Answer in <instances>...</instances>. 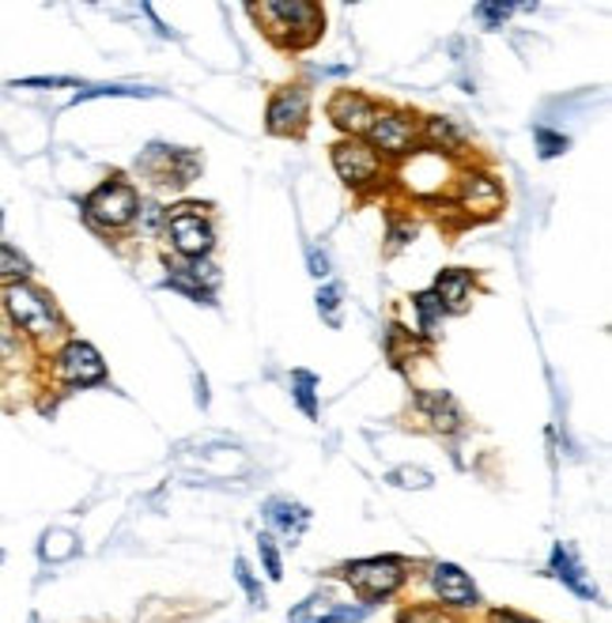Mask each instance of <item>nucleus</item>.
<instances>
[{"label": "nucleus", "mask_w": 612, "mask_h": 623, "mask_svg": "<svg viewBox=\"0 0 612 623\" xmlns=\"http://www.w3.org/2000/svg\"><path fill=\"white\" fill-rule=\"evenodd\" d=\"M428 473L423 469H397L394 473V484H416V487H428Z\"/></svg>", "instance_id": "26"}, {"label": "nucleus", "mask_w": 612, "mask_h": 623, "mask_svg": "<svg viewBox=\"0 0 612 623\" xmlns=\"http://www.w3.org/2000/svg\"><path fill=\"white\" fill-rule=\"evenodd\" d=\"M307 121V92L303 87H288L269 103V129L272 132H291L303 129Z\"/></svg>", "instance_id": "9"}, {"label": "nucleus", "mask_w": 612, "mask_h": 623, "mask_svg": "<svg viewBox=\"0 0 612 623\" xmlns=\"http://www.w3.org/2000/svg\"><path fill=\"white\" fill-rule=\"evenodd\" d=\"M4 307L8 314H12V322L34 336H46L57 329V310L50 307V299L42 296V291L26 288V283H12V288L4 291Z\"/></svg>", "instance_id": "2"}, {"label": "nucleus", "mask_w": 612, "mask_h": 623, "mask_svg": "<svg viewBox=\"0 0 612 623\" xmlns=\"http://www.w3.org/2000/svg\"><path fill=\"white\" fill-rule=\"evenodd\" d=\"M291 386H296V400H299V408L314 420L318 416V400H314V386H318V378L310 370H296L291 374Z\"/></svg>", "instance_id": "17"}, {"label": "nucleus", "mask_w": 612, "mask_h": 623, "mask_svg": "<svg viewBox=\"0 0 612 623\" xmlns=\"http://www.w3.org/2000/svg\"><path fill=\"white\" fill-rule=\"evenodd\" d=\"M548 571H552L560 582L567 586L571 593H579L582 601H598V590L590 586L587 571H582V563L575 559V551H567L563 545L552 548V559H548Z\"/></svg>", "instance_id": "10"}, {"label": "nucleus", "mask_w": 612, "mask_h": 623, "mask_svg": "<svg viewBox=\"0 0 612 623\" xmlns=\"http://www.w3.org/2000/svg\"><path fill=\"white\" fill-rule=\"evenodd\" d=\"M431 582H434V593H439L447 604H458V609H469V604H481V590L473 586V578H469L461 567L454 563H439L431 571Z\"/></svg>", "instance_id": "7"}, {"label": "nucleus", "mask_w": 612, "mask_h": 623, "mask_svg": "<svg viewBox=\"0 0 612 623\" xmlns=\"http://www.w3.org/2000/svg\"><path fill=\"white\" fill-rule=\"evenodd\" d=\"M367 132L371 140H375V148L389 151V155H405V151L412 148V125L397 118V114H378Z\"/></svg>", "instance_id": "11"}, {"label": "nucleus", "mask_w": 612, "mask_h": 623, "mask_svg": "<svg viewBox=\"0 0 612 623\" xmlns=\"http://www.w3.org/2000/svg\"><path fill=\"white\" fill-rule=\"evenodd\" d=\"M265 518H269L272 529L283 533L288 540H299L310 522V511H303L299 503H291V498H269V503H265Z\"/></svg>", "instance_id": "13"}, {"label": "nucleus", "mask_w": 612, "mask_h": 623, "mask_svg": "<svg viewBox=\"0 0 612 623\" xmlns=\"http://www.w3.org/2000/svg\"><path fill=\"white\" fill-rule=\"evenodd\" d=\"M476 12H481V20H484L487 26H500V23L514 12V4H481Z\"/></svg>", "instance_id": "25"}, {"label": "nucleus", "mask_w": 612, "mask_h": 623, "mask_svg": "<svg viewBox=\"0 0 612 623\" xmlns=\"http://www.w3.org/2000/svg\"><path fill=\"white\" fill-rule=\"evenodd\" d=\"M537 144H540V155H545V159H556L560 151H567V144H571V140L560 137V132L537 129Z\"/></svg>", "instance_id": "22"}, {"label": "nucleus", "mask_w": 612, "mask_h": 623, "mask_svg": "<svg viewBox=\"0 0 612 623\" xmlns=\"http://www.w3.org/2000/svg\"><path fill=\"white\" fill-rule=\"evenodd\" d=\"M367 616L359 604H336L330 598H310L291 612V623H356Z\"/></svg>", "instance_id": "8"}, {"label": "nucleus", "mask_w": 612, "mask_h": 623, "mask_svg": "<svg viewBox=\"0 0 612 623\" xmlns=\"http://www.w3.org/2000/svg\"><path fill=\"white\" fill-rule=\"evenodd\" d=\"M193 208H197V204H182V212L171 216V238L182 257H201L212 249V227L204 224L201 212Z\"/></svg>", "instance_id": "4"}, {"label": "nucleus", "mask_w": 612, "mask_h": 623, "mask_svg": "<svg viewBox=\"0 0 612 623\" xmlns=\"http://www.w3.org/2000/svg\"><path fill=\"white\" fill-rule=\"evenodd\" d=\"M310 272H314V276H325V272H330V257L318 254V249H310Z\"/></svg>", "instance_id": "28"}, {"label": "nucleus", "mask_w": 612, "mask_h": 623, "mask_svg": "<svg viewBox=\"0 0 612 623\" xmlns=\"http://www.w3.org/2000/svg\"><path fill=\"white\" fill-rule=\"evenodd\" d=\"M333 167L348 185H367L378 174V155L359 140H344L333 148Z\"/></svg>", "instance_id": "6"}, {"label": "nucleus", "mask_w": 612, "mask_h": 623, "mask_svg": "<svg viewBox=\"0 0 612 623\" xmlns=\"http://www.w3.org/2000/svg\"><path fill=\"white\" fill-rule=\"evenodd\" d=\"M330 118H333L336 125H341L344 132H367V129H371V121H375L378 114H375V106L363 99V95L344 92V95H336V99H333Z\"/></svg>", "instance_id": "12"}, {"label": "nucleus", "mask_w": 612, "mask_h": 623, "mask_svg": "<svg viewBox=\"0 0 612 623\" xmlns=\"http://www.w3.org/2000/svg\"><path fill=\"white\" fill-rule=\"evenodd\" d=\"M0 559H4V556H0Z\"/></svg>", "instance_id": "30"}, {"label": "nucleus", "mask_w": 612, "mask_h": 623, "mask_svg": "<svg viewBox=\"0 0 612 623\" xmlns=\"http://www.w3.org/2000/svg\"><path fill=\"white\" fill-rule=\"evenodd\" d=\"M235 574H238V582L246 586V593H250V604H265V593H261V586L254 582V574H250V567H246V559H235Z\"/></svg>", "instance_id": "23"}, {"label": "nucleus", "mask_w": 612, "mask_h": 623, "mask_svg": "<svg viewBox=\"0 0 612 623\" xmlns=\"http://www.w3.org/2000/svg\"><path fill=\"white\" fill-rule=\"evenodd\" d=\"M15 87H76L73 79H61V76H50V79H23Z\"/></svg>", "instance_id": "27"}, {"label": "nucleus", "mask_w": 612, "mask_h": 623, "mask_svg": "<svg viewBox=\"0 0 612 623\" xmlns=\"http://www.w3.org/2000/svg\"><path fill=\"white\" fill-rule=\"evenodd\" d=\"M428 137L434 140V144H447V148H458L461 144V132L447 118H431L428 121Z\"/></svg>", "instance_id": "21"}, {"label": "nucleus", "mask_w": 612, "mask_h": 623, "mask_svg": "<svg viewBox=\"0 0 612 623\" xmlns=\"http://www.w3.org/2000/svg\"><path fill=\"white\" fill-rule=\"evenodd\" d=\"M416 310H420V329H423V333H434V322L447 314V307H442L434 291H428V296L416 299Z\"/></svg>", "instance_id": "19"}, {"label": "nucleus", "mask_w": 612, "mask_h": 623, "mask_svg": "<svg viewBox=\"0 0 612 623\" xmlns=\"http://www.w3.org/2000/svg\"><path fill=\"white\" fill-rule=\"evenodd\" d=\"M103 95H126V99H152L159 95L155 87H118V84H103V87H84L76 95V103H87V99H103Z\"/></svg>", "instance_id": "16"}, {"label": "nucleus", "mask_w": 612, "mask_h": 623, "mask_svg": "<svg viewBox=\"0 0 612 623\" xmlns=\"http://www.w3.org/2000/svg\"><path fill=\"white\" fill-rule=\"evenodd\" d=\"M257 551H261V559H265V574H269L272 582H280L283 563H280V551H277V545H272L269 533H261V537H257Z\"/></svg>", "instance_id": "20"}, {"label": "nucleus", "mask_w": 612, "mask_h": 623, "mask_svg": "<svg viewBox=\"0 0 612 623\" xmlns=\"http://www.w3.org/2000/svg\"><path fill=\"white\" fill-rule=\"evenodd\" d=\"M87 208V219L99 227H126L132 216H137L140 201L137 193H132V185L126 182H106L99 190L92 193V197L84 201Z\"/></svg>", "instance_id": "3"}, {"label": "nucleus", "mask_w": 612, "mask_h": 623, "mask_svg": "<svg viewBox=\"0 0 612 623\" xmlns=\"http://www.w3.org/2000/svg\"><path fill=\"white\" fill-rule=\"evenodd\" d=\"M26 272H31V261L23 254H15V249L0 246V283L26 280Z\"/></svg>", "instance_id": "18"}, {"label": "nucleus", "mask_w": 612, "mask_h": 623, "mask_svg": "<svg viewBox=\"0 0 612 623\" xmlns=\"http://www.w3.org/2000/svg\"><path fill=\"white\" fill-rule=\"evenodd\" d=\"M469 272L465 269H450V272H442L439 276V288H434V296H439L442 307H461V302L469 299Z\"/></svg>", "instance_id": "14"}, {"label": "nucleus", "mask_w": 612, "mask_h": 623, "mask_svg": "<svg viewBox=\"0 0 612 623\" xmlns=\"http://www.w3.org/2000/svg\"><path fill=\"white\" fill-rule=\"evenodd\" d=\"M495 623H534V620H522L514 612H495Z\"/></svg>", "instance_id": "29"}, {"label": "nucleus", "mask_w": 612, "mask_h": 623, "mask_svg": "<svg viewBox=\"0 0 612 623\" xmlns=\"http://www.w3.org/2000/svg\"><path fill=\"white\" fill-rule=\"evenodd\" d=\"M344 582L352 590H359L367 601H383L389 593H397V586L405 582V563L401 559H359V563L344 567Z\"/></svg>", "instance_id": "1"}, {"label": "nucleus", "mask_w": 612, "mask_h": 623, "mask_svg": "<svg viewBox=\"0 0 612 623\" xmlns=\"http://www.w3.org/2000/svg\"><path fill=\"white\" fill-rule=\"evenodd\" d=\"M336 307H341V288H322L318 291V310H325V318H330V322L336 325Z\"/></svg>", "instance_id": "24"}, {"label": "nucleus", "mask_w": 612, "mask_h": 623, "mask_svg": "<svg viewBox=\"0 0 612 623\" xmlns=\"http://www.w3.org/2000/svg\"><path fill=\"white\" fill-rule=\"evenodd\" d=\"M465 204H473V208H481V212H492L495 204H500V185L495 182H487V178H469V185H465Z\"/></svg>", "instance_id": "15"}, {"label": "nucleus", "mask_w": 612, "mask_h": 623, "mask_svg": "<svg viewBox=\"0 0 612 623\" xmlns=\"http://www.w3.org/2000/svg\"><path fill=\"white\" fill-rule=\"evenodd\" d=\"M57 370H61V378L73 382V386H92V382L106 378V363L99 359V352L84 341H73L65 352H61Z\"/></svg>", "instance_id": "5"}]
</instances>
